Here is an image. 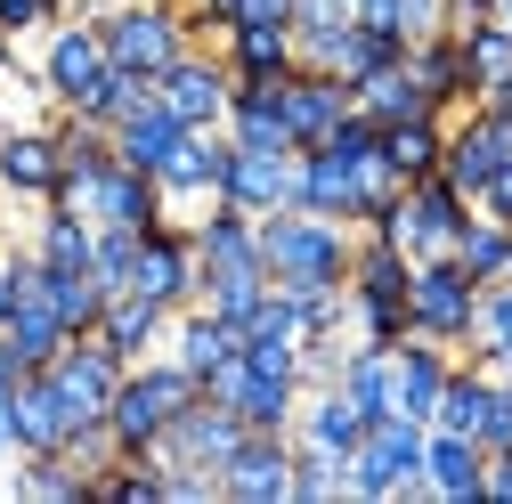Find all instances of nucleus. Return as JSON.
Wrapping results in <instances>:
<instances>
[{"instance_id": "f257e3e1", "label": "nucleus", "mask_w": 512, "mask_h": 504, "mask_svg": "<svg viewBox=\"0 0 512 504\" xmlns=\"http://www.w3.org/2000/svg\"><path fill=\"white\" fill-rule=\"evenodd\" d=\"M350 228L326 220V212H301V204H277L261 212V269L269 285H342L350 277Z\"/></svg>"}, {"instance_id": "f03ea898", "label": "nucleus", "mask_w": 512, "mask_h": 504, "mask_svg": "<svg viewBox=\"0 0 512 504\" xmlns=\"http://www.w3.org/2000/svg\"><path fill=\"white\" fill-rule=\"evenodd\" d=\"M187 399H196V374H187L171 350L131 358V366H122V383H114V399H106V431H114V448H122V456H155L163 423H171Z\"/></svg>"}, {"instance_id": "7ed1b4c3", "label": "nucleus", "mask_w": 512, "mask_h": 504, "mask_svg": "<svg viewBox=\"0 0 512 504\" xmlns=\"http://www.w3.org/2000/svg\"><path fill=\"white\" fill-rule=\"evenodd\" d=\"M464 220H472V196H464V187H447V179L431 171V179H407L399 196L366 220V236H391L407 261H431V252L456 244V228H464Z\"/></svg>"}, {"instance_id": "20e7f679", "label": "nucleus", "mask_w": 512, "mask_h": 504, "mask_svg": "<svg viewBox=\"0 0 512 504\" xmlns=\"http://www.w3.org/2000/svg\"><path fill=\"white\" fill-rule=\"evenodd\" d=\"M98 33H106V57L114 66H131V74H163L179 49H196L187 41V0H114V9L98 17Z\"/></svg>"}, {"instance_id": "39448f33", "label": "nucleus", "mask_w": 512, "mask_h": 504, "mask_svg": "<svg viewBox=\"0 0 512 504\" xmlns=\"http://www.w3.org/2000/svg\"><path fill=\"white\" fill-rule=\"evenodd\" d=\"M472 309H480V285L456 269V252L415 261V277H407V334L464 350V342H472Z\"/></svg>"}, {"instance_id": "423d86ee", "label": "nucleus", "mask_w": 512, "mask_h": 504, "mask_svg": "<svg viewBox=\"0 0 512 504\" xmlns=\"http://www.w3.org/2000/svg\"><path fill=\"white\" fill-rule=\"evenodd\" d=\"M204 399L236 407L252 431H293V415H301V374H293V366H261V358L236 350L228 366L204 374Z\"/></svg>"}, {"instance_id": "0eeeda50", "label": "nucleus", "mask_w": 512, "mask_h": 504, "mask_svg": "<svg viewBox=\"0 0 512 504\" xmlns=\"http://www.w3.org/2000/svg\"><path fill=\"white\" fill-rule=\"evenodd\" d=\"M49 204H74L90 228H155V220H171L163 212V187L147 179V171H131V163H106V171H90V179H66Z\"/></svg>"}, {"instance_id": "6e6552de", "label": "nucleus", "mask_w": 512, "mask_h": 504, "mask_svg": "<svg viewBox=\"0 0 512 504\" xmlns=\"http://www.w3.org/2000/svg\"><path fill=\"white\" fill-rule=\"evenodd\" d=\"M155 98L187 122V131H220V122H228V98H236V74H228L220 49H179L171 66L155 74Z\"/></svg>"}, {"instance_id": "1a4fd4ad", "label": "nucleus", "mask_w": 512, "mask_h": 504, "mask_svg": "<svg viewBox=\"0 0 512 504\" xmlns=\"http://www.w3.org/2000/svg\"><path fill=\"white\" fill-rule=\"evenodd\" d=\"M196 285H204L196 236H187L179 220L139 228V269H131V285H122V293H147V301H163V309H187V301H196Z\"/></svg>"}, {"instance_id": "9d476101", "label": "nucleus", "mask_w": 512, "mask_h": 504, "mask_svg": "<svg viewBox=\"0 0 512 504\" xmlns=\"http://www.w3.org/2000/svg\"><path fill=\"white\" fill-rule=\"evenodd\" d=\"M244 431H252V423H244L236 407H220V399H204V391H196V399H187V407L163 423L155 456H163V464H196V472H220V464L236 456V439H244Z\"/></svg>"}, {"instance_id": "9b49d317", "label": "nucleus", "mask_w": 512, "mask_h": 504, "mask_svg": "<svg viewBox=\"0 0 512 504\" xmlns=\"http://www.w3.org/2000/svg\"><path fill=\"white\" fill-rule=\"evenodd\" d=\"M122 366H131V358H122V350H114V342L90 326V334H74L66 350H57L41 374H49L57 391H66L74 423H90V415H106V399H114V383H122Z\"/></svg>"}, {"instance_id": "f8f14e48", "label": "nucleus", "mask_w": 512, "mask_h": 504, "mask_svg": "<svg viewBox=\"0 0 512 504\" xmlns=\"http://www.w3.org/2000/svg\"><path fill=\"white\" fill-rule=\"evenodd\" d=\"M504 122L512 114H496V106H464L456 122H447V155H439V179L447 187H464V196H480V187L512 163V147H504Z\"/></svg>"}, {"instance_id": "ddd939ff", "label": "nucleus", "mask_w": 512, "mask_h": 504, "mask_svg": "<svg viewBox=\"0 0 512 504\" xmlns=\"http://www.w3.org/2000/svg\"><path fill=\"white\" fill-rule=\"evenodd\" d=\"M220 496L236 504H293V431H244L220 464Z\"/></svg>"}, {"instance_id": "4468645a", "label": "nucleus", "mask_w": 512, "mask_h": 504, "mask_svg": "<svg viewBox=\"0 0 512 504\" xmlns=\"http://www.w3.org/2000/svg\"><path fill=\"white\" fill-rule=\"evenodd\" d=\"M98 74H106V33L90 17H57L41 33V90H49V106H74Z\"/></svg>"}, {"instance_id": "2eb2a0df", "label": "nucleus", "mask_w": 512, "mask_h": 504, "mask_svg": "<svg viewBox=\"0 0 512 504\" xmlns=\"http://www.w3.org/2000/svg\"><path fill=\"white\" fill-rule=\"evenodd\" d=\"M277 98H285V131H293V147L334 139V131H342V114L358 106L342 74H317V66H293V74L277 82Z\"/></svg>"}, {"instance_id": "dca6fc26", "label": "nucleus", "mask_w": 512, "mask_h": 504, "mask_svg": "<svg viewBox=\"0 0 512 504\" xmlns=\"http://www.w3.org/2000/svg\"><path fill=\"white\" fill-rule=\"evenodd\" d=\"M57 179H66V163H57L49 122H9V131H0V196H17V204H49V196H57Z\"/></svg>"}, {"instance_id": "f3484780", "label": "nucleus", "mask_w": 512, "mask_h": 504, "mask_svg": "<svg viewBox=\"0 0 512 504\" xmlns=\"http://www.w3.org/2000/svg\"><path fill=\"white\" fill-rule=\"evenodd\" d=\"M293 163L301 155H269V147H236L228 139V163H220V204H236V212H277V204H293Z\"/></svg>"}, {"instance_id": "a211bd4d", "label": "nucleus", "mask_w": 512, "mask_h": 504, "mask_svg": "<svg viewBox=\"0 0 512 504\" xmlns=\"http://www.w3.org/2000/svg\"><path fill=\"white\" fill-rule=\"evenodd\" d=\"M220 163H228V131H187L171 147V163L155 171L163 187V212H204L220 196Z\"/></svg>"}, {"instance_id": "6ab92c4d", "label": "nucleus", "mask_w": 512, "mask_h": 504, "mask_svg": "<svg viewBox=\"0 0 512 504\" xmlns=\"http://www.w3.org/2000/svg\"><path fill=\"white\" fill-rule=\"evenodd\" d=\"M447 374H456V350H447V342H423V334L391 342V415L431 423V407H439V391H447Z\"/></svg>"}, {"instance_id": "aec40b11", "label": "nucleus", "mask_w": 512, "mask_h": 504, "mask_svg": "<svg viewBox=\"0 0 512 504\" xmlns=\"http://www.w3.org/2000/svg\"><path fill=\"white\" fill-rule=\"evenodd\" d=\"M480 464H488V448L480 439H464V431H423V480H415V496H439V504H480Z\"/></svg>"}, {"instance_id": "412c9836", "label": "nucleus", "mask_w": 512, "mask_h": 504, "mask_svg": "<svg viewBox=\"0 0 512 504\" xmlns=\"http://www.w3.org/2000/svg\"><path fill=\"white\" fill-rule=\"evenodd\" d=\"M407 277H415V261H407L391 236H358V244H350L342 293H350L358 309H407Z\"/></svg>"}, {"instance_id": "4be33fe9", "label": "nucleus", "mask_w": 512, "mask_h": 504, "mask_svg": "<svg viewBox=\"0 0 512 504\" xmlns=\"http://www.w3.org/2000/svg\"><path fill=\"white\" fill-rule=\"evenodd\" d=\"M66 342H74V334H66V318L49 309V293H17V301H9V318H0V350H9L17 374H41Z\"/></svg>"}, {"instance_id": "5701e85b", "label": "nucleus", "mask_w": 512, "mask_h": 504, "mask_svg": "<svg viewBox=\"0 0 512 504\" xmlns=\"http://www.w3.org/2000/svg\"><path fill=\"white\" fill-rule=\"evenodd\" d=\"M187 236H196L204 277H212V269H261V220L236 212V204H220V196L196 212V228H187Z\"/></svg>"}, {"instance_id": "b1692460", "label": "nucleus", "mask_w": 512, "mask_h": 504, "mask_svg": "<svg viewBox=\"0 0 512 504\" xmlns=\"http://www.w3.org/2000/svg\"><path fill=\"white\" fill-rule=\"evenodd\" d=\"M74 439V407L49 374H17V456H49Z\"/></svg>"}, {"instance_id": "393cba45", "label": "nucleus", "mask_w": 512, "mask_h": 504, "mask_svg": "<svg viewBox=\"0 0 512 504\" xmlns=\"http://www.w3.org/2000/svg\"><path fill=\"white\" fill-rule=\"evenodd\" d=\"M163 350H171L187 374H196V391H204V374H212V366H228V358L244 350V334H236V326H220L212 309H196V301H187V309H171V334H163Z\"/></svg>"}, {"instance_id": "a878e982", "label": "nucleus", "mask_w": 512, "mask_h": 504, "mask_svg": "<svg viewBox=\"0 0 512 504\" xmlns=\"http://www.w3.org/2000/svg\"><path fill=\"white\" fill-rule=\"evenodd\" d=\"M399 66L415 74V90H423L439 114L472 106V82H464V49H456V33H423V41H407V57H399Z\"/></svg>"}, {"instance_id": "bb28decb", "label": "nucleus", "mask_w": 512, "mask_h": 504, "mask_svg": "<svg viewBox=\"0 0 512 504\" xmlns=\"http://www.w3.org/2000/svg\"><path fill=\"white\" fill-rule=\"evenodd\" d=\"M179 139H187V122H179L163 98H147V106H131V114L114 122V155L131 163V171H147V179L171 163V147H179Z\"/></svg>"}, {"instance_id": "cd10ccee", "label": "nucleus", "mask_w": 512, "mask_h": 504, "mask_svg": "<svg viewBox=\"0 0 512 504\" xmlns=\"http://www.w3.org/2000/svg\"><path fill=\"white\" fill-rule=\"evenodd\" d=\"M447 33H456V49H464V82H472V98H488V90L512 82V25H504L496 9H488V17H456Z\"/></svg>"}, {"instance_id": "c85d7f7f", "label": "nucleus", "mask_w": 512, "mask_h": 504, "mask_svg": "<svg viewBox=\"0 0 512 504\" xmlns=\"http://www.w3.org/2000/svg\"><path fill=\"white\" fill-rule=\"evenodd\" d=\"M220 57H228L236 82H285L301 66V57H293V25H228Z\"/></svg>"}, {"instance_id": "c756f323", "label": "nucleus", "mask_w": 512, "mask_h": 504, "mask_svg": "<svg viewBox=\"0 0 512 504\" xmlns=\"http://www.w3.org/2000/svg\"><path fill=\"white\" fill-rule=\"evenodd\" d=\"M98 334H106L122 358H155V350H163V334H171V309H163V301H147V293H106Z\"/></svg>"}, {"instance_id": "7c9ffc66", "label": "nucleus", "mask_w": 512, "mask_h": 504, "mask_svg": "<svg viewBox=\"0 0 512 504\" xmlns=\"http://www.w3.org/2000/svg\"><path fill=\"white\" fill-rule=\"evenodd\" d=\"M293 439L301 448H326V456H350L366 439V415L326 383V391H301V415H293Z\"/></svg>"}, {"instance_id": "2f4dec72", "label": "nucleus", "mask_w": 512, "mask_h": 504, "mask_svg": "<svg viewBox=\"0 0 512 504\" xmlns=\"http://www.w3.org/2000/svg\"><path fill=\"white\" fill-rule=\"evenodd\" d=\"M447 155V114H407V122H382V163H391V179H431Z\"/></svg>"}, {"instance_id": "473e14b6", "label": "nucleus", "mask_w": 512, "mask_h": 504, "mask_svg": "<svg viewBox=\"0 0 512 504\" xmlns=\"http://www.w3.org/2000/svg\"><path fill=\"white\" fill-rule=\"evenodd\" d=\"M456 269L472 277V285H496V277H512V228L504 220H488V212H472L464 228H456Z\"/></svg>"}, {"instance_id": "72a5a7b5", "label": "nucleus", "mask_w": 512, "mask_h": 504, "mask_svg": "<svg viewBox=\"0 0 512 504\" xmlns=\"http://www.w3.org/2000/svg\"><path fill=\"white\" fill-rule=\"evenodd\" d=\"M90 220L74 212V204H41V220H33V252H41V269H90Z\"/></svg>"}, {"instance_id": "f704fd0d", "label": "nucleus", "mask_w": 512, "mask_h": 504, "mask_svg": "<svg viewBox=\"0 0 512 504\" xmlns=\"http://www.w3.org/2000/svg\"><path fill=\"white\" fill-rule=\"evenodd\" d=\"M261 293H269V269H212L204 285H196V309H212L220 326H252V309H261Z\"/></svg>"}, {"instance_id": "c9c22d12", "label": "nucleus", "mask_w": 512, "mask_h": 504, "mask_svg": "<svg viewBox=\"0 0 512 504\" xmlns=\"http://www.w3.org/2000/svg\"><path fill=\"white\" fill-rule=\"evenodd\" d=\"M334 391L374 423V415H391V350H366V342H350V358H342V374H334Z\"/></svg>"}, {"instance_id": "e433bc0d", "label": "nucleus", "mask_w": 512, "mask_h": 504, "mask_svg": "<svg viewBox=\"0 0 512 504\" xmlns=\"http://www.w3.org/2000/svg\"><path fill=\"white\" fill-rule=\"evenodd\" d=\"M147 98H155V82H147V74H131V66H114V57H106V74H98V82H90V90L74 98V114H90L98 131H114V122L131 114V106H147Z\"/></svg>"}, {"instance_id": "4c0bfd02", "label": "nucleus", "mask_w": 512, "mask_h": 504, "mask_svg": "<svg viewBox=\"0 0 512 504\" xmlns=\"http://www.w3.org/2000/svg\"><path fill=\"white\" fill-rule=\"evenodd\" d=\"M480 407H488V374L472 366V358H456V374H447V391H439V407H431V423L439 431H480Z\"/></svg>"}, {"instance_id": "58836bf2", "label": "nucleus", "mask_w": 512, "mask_h": 504, "mask_svg": "<svg viewBox=\"0 0 512 504\" xmlns=\"http://www.w3.org/2000/svg\"><path fill=\"white\" fill-rule=\"evenodd\" d=\"M472 358H512V277L480 285V309H472Z\"/></svg>"}, {"instance_id": "ea45409f", "label": "nucleus", "mask_w": 512, "mask_h": 504, "mask_svg": "<svg viewBox=\"0 0 512 504\" xmlns=\"http://www.w3.org/2000/svg\"><path fill=\"white\" fill-rule=\"evenodd\" d=\"M131 269H139V228H98V236H90V277H98L106 293H122Z\"/></svg>"}, {"instance_id": "a19ab883", "label": "nucleus", "mask_w": 512, "mask_h": 504, "mask_svg": "<svg viewBox=\"0 0 512 504\" xmlns=\"http://www.w3.org/2000/svg\"><path fill=\"white\" fill-rule=\"evenodd\" d=\"M326 496H342V456L293 439V504H326Z\"/></svg>"}, {"instance_id": "79ce46f5", "label": "nucleus", "mask_w": 512, "mask_h": 504, "mask_svg": "<svg viewBox=\"0 0 512 504\" xmlns=\"http://www.w3.org/2000/svg\"><path fill=\"white\" fill-rule=\"evenodd\" d=\"M480 448H512V374H488V407H480Z\"/></svg>"}, {"instance_id": "37998d69", "label": "nucleus", "mask_w": 512, "mask_h": 504, "mask_svg": "<svg viewBox=\"0 0 512 504\" xmlns=\"http://www.w3.org/2000/svg\"><path fill=\"white\" fill-rule=\"evenodd\" d=\"M57 17H66V0H0V33L25 41V33H49Z\"/></svg>"}, {"instance_id": "c03bdc74", "label": "nucleus", "mask_w": 512, "mask_h": 504, "mask_svg": "<svg viewBox=\"0 0 512 504\" xmlns=\"http://www.w3.org/2000/svg\"><path fill=\"white\" fill-rule=\"evenodd\" d=\"M391 33H399V41L447 33V0H391Z\"/></svg>"}, {"instance_id": "a18cd8bd", "label": "nucleus", "mask_w": 512, "mask_h": 504, "mask_svg": "<svg viewBox=\"0 0 512 504\" xmlns=\"http://www.w3.org/2000/svg\"><path fill=\"white\" fill-rule=\"evenodd\" d=\"M317 25H350V0H293V33H317Z\"/></svg>"}, {"instance_id": "49530a36", "label": "nucleus", "mask_w": 512, "mask_h": 504, "mask_svg": "<svg viewBox=\"0 0 512 504\" xmlns=\"http://www.w3.org/2000/svg\"><path fill=\"white\" fill-rule=\"evenodd\" d=\"M472 212H488V220H504V228H512V163H504V171L480 187V196H472Z\"/></svg>"}, {"instance_id": "de8ad7c7", "label": "nucleus", "mask_w": 512, "mask_h": 504, "mask_svg": "<svg viewBox=\"0 0 512 504\" xmlns=\"http://www.w3.org/2000/svg\"><path fill=\"white\" fill-rule=\"evenodd\" d=\"M480 496L512 504V448H488V464H480Z\"/></svg>"}, {"instance_id": "09e8293b", "label": "nucleus", "mask_w": 512, "mask_h": 504, "mask_svg": "<svg viewBox=\"0 0 512 504\" xmlns=\"http://www.w3.org/2000/svg\"><path fill=\"white\" fill-rule=\"evenodd\" d=\"M228 25H293V0H236Z\"/></svg>"}, {"instance_id": "8fccbe9b", "label": "nucleus", "mask_w": 512, "mask_h": 504, "mask_svg": "<svg viewBox=\"0 0 512 504\" xmlns=\"http://www.w3.org/2000/svg\"><path fill=\"white\" fill-rule=\"evenodd\" d=\"M0 464H17V383L0 374Z\"/></svg>"}, {"instance_id": "3c124183", "label": "nucleus", "mask_w": 512, "mask_h": 504, "mask_svg": "<svg viewBox=\"0 0 512 504\" xmlns=\"http://www.w3.org/2000/svg\"><path fill=\"white\" fill-rule=\"evenodd\" d=\"M496 9V0H447V25H456V17H488Z\"/></svg>"}, {"instance_id": "603ef678", "label": "nucleus", "mask_w": 512, "mask_h": 504, "mask_svg": "<svg viewBox=\"0 0 512 504\" xmlns=\"http://www.w3.org/2000/svg\"><path fill=\"white\" fill-rule=\"evenodd\" d=\"M0 318H9V236H0Z\"/></svg>"}, {"instance_id": "864d4df0", "label": "nucleus", "mask_w": 512, "mask_h": 504, "mask_svg": "<svg viewBox=\"0 0 512 504\" xmlns=\"http://www.w3.org/2000/svg\"><path fill=\"white\" fill-rule=\"evenodd\" d=\"M472 106H496V114H512V82H504V90H488V98H472Z\"/></svg>"}, {"instance_id": "5fc2aeb1", "label": "nucleus", "mask_w": 512, "mask_h": 504, "mask_svg": "<svg viewBox=\"0 0 512 504\" xmlns=\"http://www.w3.org/2000/svg\"><path fill=\"white\" fill-rule=\"evenodd\" d=\"M9 66H17V41H9V33H0V74H9Z\"/></svg>"}, {"instance_id": "6e6d98bb", "label": "nucleus", "mask_w": 512, "mask_h": 504, "mask_svg": "<svg viewBox=\"0 0 512 504\" xmlns=\"http://www.w3.org/2000/svg\"><path fill=\"white\" fill-rule=\"evenodd\" d=\"M496 17H504V25H512V0H496Z\"/></svg>"}]
</instances>
